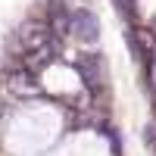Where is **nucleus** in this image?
I'll return each instance as SVG.
<instances>
[{
	"instance_id": "obj_1",
	"label": "nucleus",
	"mask_w": 156,
	"mask_h": 156,
	"mask_svg": "<svg viewBox=\"0 0 156 156\" xmlns=\"http://www.w3.org/2000/svg\"><path fill=\"white\" fill-rule=\"evenodd\" d=\"M47 44H50V31L44 28V25H22V28L16 31V41H12L16 53H22V56H31L34 50H41Z\"/></svg>"
},
{
	"instance_id": "obj_2",
	"label": "nucleus",
	"mask_w": 156,
	"mask_h": 156,
	"mask_svg": "<svg viewBox=\"0 0 156 156\" xmlns=\"http://www.w3.org/2000/svg\"><path fill=\"white\" fill-rule=\"evenodd\" d=\"M69 31L78 37V41L94 44L97 34H100V22H97V16H94L90 9H75L72 19H69Z\"/></svg>"
},
{
	"instance_id": "obj_3",
	"label": "nucleus",
	"mask_w": 156,
	"mask_h": 156,
	"mask_svg": "<svg viewBox=\"0 0 156 156\" xmlns=\"http://www.w3.org/2000/svg\"><path fill=\"white\" fill-rule=\"evenodd\" d=\"M78 72H81V78L90 87H100V81H103V75H100V56H84L81 62H78Z\"/></svg>"
},
{
	"instance_id": "obj_4",
	"label": "nucleus",
	"mask_w": 156,
	"mask_h": 156,
	"mask_svg": "<svg viewBox=\"0 0 156 156\" xmlns=\"http://www.w3.org/2000/svg\"><path fill=\"white\" fill-rule=\"evenodd\" d=\"M9 87L12 90H22V94H31V90H37V84L31 81V72L28 69H19L9 75Z\"/></svg>"
},
{
	"instance_id": "obj_5",
	"label": "nucleus",
	"mask_w": 156,
	"mask_h": 156,
	"mask_svg": "<svg viewBox=\"0 0 156 156\" xmlns=\"http://www.w3.org/2000/svg\"><path fill=\"white\" fill-rule=\"evenodd\" d=\"M69 19H72V12L66 6H53V31L56 34H69Z\"/></svg>"
}]
</instances>
